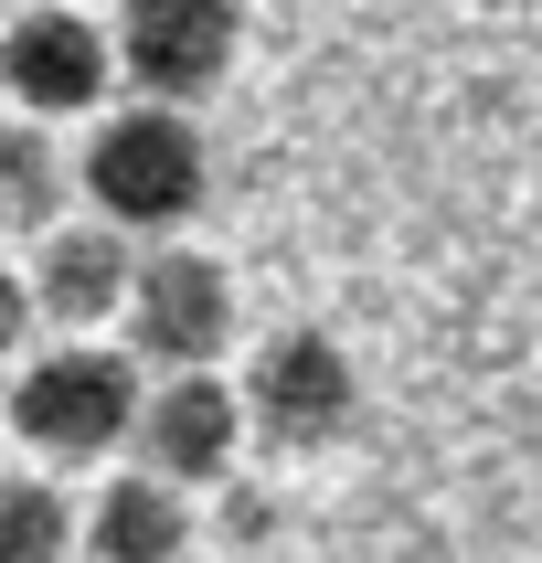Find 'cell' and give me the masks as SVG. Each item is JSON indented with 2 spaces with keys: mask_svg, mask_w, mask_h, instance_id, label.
<instances>
[{
  "mask_svg": "<svg viewBox=\"0 0 542 563\" xmlns=\"http://www.w3.org/2000/svg\"><path fill=\"white\" fill-rule=\"evenodd\" d=\"M43 11H86V0H43Z\"/></svg>",
  "mask_w": 542,
  "mask_h": 563,
  "instance_id": "obj_13",
  "label": "cell"
},
{
  "mask_svg": "<svg viewBox=\"0 0 542 563\" xmlns=\"http://www.w3.org/2000/svg\"><path fill=\"white\" fill-rule=\"evenodd\" d=\"M22 341H32V298H22V266L0 255V362H11Z\"/></svg>",
  "mask_w": 542,
  "mask_h": 563,
  "instance_id": "obj_12",
  "label": "cell"
},
{
  "mask_svg": "<svg viewBox=\"0 0 542 563\" xmlns=\"http://www.w3.org/2000/svg\"><path fill=\"white\" fill-rule=\"evenodd\" d=\"M64 150H54V128H22V118H0V245H32V234H54L64 223Z\"/></svg>",
  "mask_w": 542,
  "mask_h": 563,
  "instance_id": "obj_10",
  "label": "cell"
},
{
  "mask_svg": "<svg viewBox=\"0 0 542 563\" xmlns=\"http://www.w3.org/2000/svg\"><path fill=\"white\" fill-rule=\"evenodd\" d=\"M64 181L86 191V223L107 234H159V245H181V223L202 213V191H213V150H202V128L170 118V107H96V139L64 159Z\"/></svg>",
  "mask_w": 542,
  "mask_h": 563,
  "instance_id": "obj_1",
  "label": "cell"
},
{
  "mask_svg": "<svg viewBox=\"0 0 542 563\" xmlns=\"http://www.w3.org/2000/svg\"><path fill=\"white\" fill-rule=\"evenodd\" d=\"M234 54H245V0H118L107 32V75H128L139 107L170 118H191L234 75Z\"/></svg>",
  "mask_w": 542,
  "mask_h": 563,
  "instance_id": "obj_4",
  "label": "cell"
},
{
  "mask_svg": "<svg viewBox=\"0 0 542 563\" xmlns=\"http://www.w3.org/2000/svg\"><path fill=\"white\" fill-rule=\"evenodd\" d=\"M128 266H139V245H128V234H107V223H86V213H64L54 234H32L22 298H32V319H54L64 341H96V330L128 309Z\"/></svg>",
  "mask_w": 542,
  "mask_h": 563,
  "instance_id": "obj_8",
  "label": "cell"
},
{
  "mask_svg": "<svg viewBox=\"0 0 542 563\" xmlns=\"http://www.w3.org/2000/svg\"><path fill=\"white\" fill-rule=\"evenodd\" d=\"M128 373L159 383V373H223V351H234V330H245V309H234V266L202 245H150L139 266H128Z\"/></svg>",
  "mask_w": 542,
  "mask_h": 563,
  "instance_id": "obj_3",
  "label": "cell"
},
{
  "mask_svg": "<svg viewBox=\"0 0 542 563\" xmlns=\"http://www.w3.org/2000/svg\"><path fill=\"white\" fill-rule=\"evenodd\" d=\"M0 563H75V500L43 468H0Z\"/></svg>",
  "mask_w": 542,
  "mask_h": 563,
  "instance_id": "obj_11",
  "label": "cell"
},
{
  "mask_svg": "<svg viewBox=\"0 0 542 563\" xmlns=\"http://www.w3.org/2000/svg\"><path fill=\"white\" fill-rule=\"evenodd\" d=\"M107 22L86 11H11L0 22V96H11V118L22 128H54V118H96L107 107Z\"/></svg>",
  "mask_w": 542,
  "mask_h": 563,
  "instance_id": "obj_7",
  "label": "cell"
},
{
  "mask_svg": "<svg viewBox=\"0 0 542 563\" xmlns=\"http://www.w3.org/2000/svg\"><path fill=\"white\" fill-rule=\"evenodd\" d=\"M128 446H139V478L159 489H223L245 468V415H234V383L223 373H159L139 383V415H128Z\"/></svg>",
  "mask_w": 542,
  "mask_h": 563,
  "instance_id": "obj_6",
  "label": "cell"
},
{
  "mask_svg": "<svg viewBox=\"0 0 542 563\" xmlns=\"http://www.w3.org/2000/svg\"><path fill=\"white\" fill-rule=\"evenodd\" d=\"M234 415H245V446H277V457L341 446L351 415H362L351 351L330 341V330H277V341H255L245 383H234Z\"/></svg>",
  "mask_w": 542,
  "mask_h": 563,
  "instance_id": "obj_5",
  "label": "cell"
},
{
  "mask_svg": "<svg viewBox=\"0 0 542 563\" xmlns=\"http://www.w3.org/2000/svg\"><path fill=\"white\" fill-rule=\"evenodd\" d=\"M128 415H139L128 351L54 341V351H32L22 373H11V394H0V437H22L32 457H54V468H86V457H118Z\"/></svg>",
  "mask_w": 542,
  "mask_h": 563,
  "instance_id": "obj_2",
  "label": "cell"
},
{
  "mask_svg": "<svg viewBox=\"0 0 542 563\" xmlns=\"http://www.w3.org/2000/svg\"><path fill=\"white\" fill-rule=\"evenodd\" d=\"M75 563H191V500L118 468L96 500H75Z\"/></svg>",
  "mask_w": 542,
  "mask_h": 563,
  "instance_id": "obj_9",
  "label": "cell"
}]
</instances>
